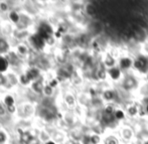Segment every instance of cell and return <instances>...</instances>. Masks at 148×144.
I'll use <instances>...</instances> for the list:
<instances>
[{
    "label": "cell",
    "mask_w": 148,
    "mask_h": 144,
    "mask_svg": "<svg viewBox=\"0 0 148 144\" xmlns=\"http://www.w3.org/2000/svg\"><path fill=\"white\" fill-rule=\"evenodd\" d=\"M47 144H55V143H53V142H47Z\"/></svg>",
    "instance_id": "44dd1931"
},
{
    "label": "cell",
    "mask_w": 148,
    "mask_h": 144,
    "mask_svg": "<svg viewBox=\"0 0 148 144\" xmlns=\"http://www.w3.org/2000/svg\"><path fill=\"white\" fill-rule=\"evenodd\" d=\"M8 49V43L4 39H0V51L3 53Z\"/></svg>",
    "instance_id": "5b68a950"
},
{
    "label": "cell",
    "mask_w": 148,
    "mask_h": 144,
    "mask_svg": "<svg viewBox=\"0 0 148 144\" xmlns=\"http://www.w3.org/2000/svg\"><path fill=\"white\" fill-rule=\"evenodd\" d=\"M147 110H148V108H147Z\"/></svg>",
    "instance_id": "7402d4cb"
},
{
    "label": "cell",
    "mask_w": 148,
    "mask_h": 144,
    "mask_svg": "<svg viewBox=\"0 0 148 144\" xmlns=\"http://www.w3.org/2000/svg\"><path fill=\"white\" fill-rule=\"evenodd\" d=\"M1 8L3 10H6V9H7V6H6L5 4H1Z\"/></svg>",
    "instance_id": "e0dca14e"
},
{
    "label": "cell",
    "mask_w": 148,
    "mask_h": 144,
    "mask_svg": "<svg viewBox=\"0 0 148 144\" xmlns=\"http://www.w3.org/2000/svg\"><path fill=\"white\" fill-rule=\"evenodd\" d=\"M8 67V60L0 57V72H4Z\"/></svg>",
    "instance_id": "3957f363"
},
{
    "label": "cell",
    "mask_w": 148,
    "mask_h": 144,
    "mask_svg": "<svg viewBox=\"0 0 148 144\" xmlns=\"http://www.w3.org/2000/svg\"><path fill=\"white\" fill-rule=\"evenodd\" d=\"M32 43H34L35 47H42V45H45V39L40 36V35H34L32 36Z\"/></svg>",
    "instance_id": "7a4b0ae2"
},
{
    "label": "cell",
    "mask_w": 148,
    "mask_h": 144,
    "mask_svg": "<svg viewBox=\"0 0 148 144\" xmlns=\"http://www.w3.org/2000/svg\"><path fill=\"white\" fill-rule=\"evenodd\" d=\"M5 139H6L5 135H4L2 132H0V144H1V143H3L4 141H5Z\"/></svg>",
    "instance_id": "9c48e42d"
},
{
    "label": "cell",
    "mask_w": 148,
    "mask_h": 144,
    "mask_svg": "<svg viewBox=\"0 0 148 144\" xmlns=\"http://www.w3.org/2000/svg\"><path fill=\"white\" fill-rule=\"evenodd\" d=\"M130 64V62L128 60H122V67H128Z\"/></svg>",
    "instance_id": "30bf717a"
},
{
    "label": "cell",
    "mask_w": 148,
    "mask_h": 144,
    "mask_svg": "<svg viewBox=\"0 0 148 144\" xmlns=\"http://www.w3.org/2000/svg\"><path fill=\"white\" fill-rule=\"evenodd\" d=\"M10 19L12 20V21H14V22H17L18 20H19V16H18V14L16 13V12H11L10 13Z\"/></svg>",
    "instance_id": "8992f818"
},
{
    "label": "cell",
    "mask_w": 148,
    "mask_h": 144,
    "mask_svg": "<svg viewBox=\"0 0 148 144\" xmlns=\"http://www.w3.org/2000/svg\"><path fill=\"white\" fill-rule=\"evenodd\" d=\"M34 89L36 92H40L41 91V84L40 83H35L34 84Z\"/></svg>",
    "instance_id": "ba28073f"
},
{
    "label": "cell",
    "mask_w": 148,
    "mask_h": 144,
    "mask_svg": "<svg viewBox=\"0 0 148 144\" xmlns=\"http://www.w3.org/2000/svg\"><path fill=\"white\" fill-rule=\"evenodd\" d=\"M117 117H118V118H122V117H123V114L121 113V112H118V113H117Z\"/></svg>",
    "instance_id": "ac0fdd59"
},
{
    "label": "cell",
    "mask_w": 148,
    "mask_h": 144,
    "mask_svg": "<svg viewBox=\"0 0 148 144\" xmlns=\"http://www.w3.org/2000/svg\"><path fill=\"white\" fill-rule=\"evenodd\" d=\"M38 76V71L37 70H35V69H32V70H30L29 72L27 73V78H28V80H31V79H34V78H36V77Z\"/></svg>",
    "instance_id": "277c9868"
},
{
    "label": "cell",
    "mask_w": 148,
    "mask_h": 144,
    "mask_svg": "<svg viewBox=\"0 0 148 144\" xmlns=\"http://www.w3.org/2000/svg\"><path fill=\"white\" fill-rule=\"evenodd\" d=\"M45 90V93H47V95H51V88H49V87H47Z\"/></svg>",
    "instance_id": "7c38bea8"
},
{
    "label": "cell",
    "mask_w": 148,
    "mask_h": 144,
    "mask_svg": "<svg viewBox=\"0 0 148 144\" xmlns=\"http://www.w3.org/2000/svg\"><path fill=\"white\" fill-rule=\"evenodd\" d=\"M112 76H113L114 78H117V77L119 76V72L118 71H115V72L113 71V72H112Z\"/></svg>",
    "instance_id": "8fae6325"
},
{
    "label": "cell",
    "mask_w": 148,
    "mask_h": 144,
    "mask_svg": "<svg viewBox=\"0 0 148 144\" xmlns=\"http://www.w3.org/2000/svg\"><path fill=\"white\" fill-rule=\"evenodd\" d=\"M13 98L10 97V96H8V97L5 98V103L7 104V106H12L13 105Z\"/></svg>",
    "instance_id": "52a82bcc"
},
{
    "label": "cell",
    "mask_w": 148,
    "mask_h": 144,
    "mask_svg": "<svg viewBox=\"0 0 148 144\" xmlns=\"http://www.w3.org/2000/svg\"><path fill=\"white\" fill-rule=\"evenodd\" d=\"M111 111H112V108L111 107H108L107 109H106V112H108V113H110Z\"/></svg>",
    "instance_id": "d6986e66"
},
{
    "label": "cell",
    "mask_w": 148,
    "mask_h": 144,
    "mask_svg": "<svg viewBox=\"0 0 148 144\" xmlns=\"http://www.w3.org/2000/svg\"><path fill=\"white\" fill-rule=\"evenodd\" d=\"M8 109H9L10 112H13L14 110H15V108H14V106L12 105V106H8Z\"/></svg>",
    "instance_id": "2e32d148"
},
{
    "label": "cell",
    "mask_w": 148,
    "mask_h": 144,
    "mask_svg": "<svg viewBox=\"0 0 148 144\" xmlns=\"http://www.w3.org/2000/svg\"><path fill=\"white\" fill-rule=\"evenodd\" d=\"M4 114H5V110H4V108L0 105V115H4Z\"/></svg>",
    "instance_id": "4fadbf2b"
},
{
    "label": "cell",
    "mask_w": 148,
    "mask_h": 144,
    "mask_svg": "<svg viewBox=\"0 0 148 144\" xmlns=\"http://www.w3.org/2000/svg\"><path fill=\"white\" fill-rule=\"evenodd\" d=\"M51 29L49 25H47V24H41L40 27H39L38 35H40V36L45 39V38H47V37L51 35Z\"/></svg>",
    "instance_id": "6da1fadb"
},
{
    "label": "cell",
    "mask_w": 148,
    "mask_h": 144,
    "mask_svg": "<svg viewBox=\"0 0 148 144\" xmlns=\"http://www.w3.org/2000/svg\"><path fill=\"white\" fill-rule=\"evenodd\" d=\"M4 82H5V78H4L3 76H1V75H0V85L4 84Z\"/></svg>",
    "instance_id": "5bb4252c"
},
{
    "label": "cell",
    "mask_w": 148,
    "mask_h": 144,
    "mask_svg": "<svg viewBox=\"0 0 148 144\" xmlns=\"http://www.w3.org/2000/svg\"><path fill=\"white\" fill-rule=\"evenodd\" d=\"M27 81H28V78H27V77H21V82L27 83Z\"/></svg>",
    "instance_id": "9a60e30c"
},
{
    "label": "cell",
    "mask_w": 148,
    "mask_h": 144,
    "mask_svg": "<svg viewBox=\"0 0 148 144\" xmlns=\"http://www.w3.org/2000/svg\"><path fill=\"white\" fill-rule=\"evenodd\" d=\"M110 94L111 93H109V92H108V93H106V98H111V95H110Z\"/></svg>",
    "instance_id": "ffe728a7"
}]
</instances>
